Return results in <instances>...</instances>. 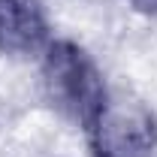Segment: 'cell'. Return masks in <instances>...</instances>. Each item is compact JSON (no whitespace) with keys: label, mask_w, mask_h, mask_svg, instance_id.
Segmentation results:
<instances>
[{"label":"cell","mask_w":157,"mask_h":157,"mask_svg":"<svg viewBox=\"0 0 157 157\" xmlns=\"http://www.w3.org/2000/svg\"><path fill=\"white\" fill-rule=\"evenodd\" d=\"M94 157H151L157 148V121L139 103H106L88 127Z\"/></svg>","instance_id":"7a4b0ae2"},{"label":"cell","mask_w":157,"mask_h":157,"mask_svg":"<svg viewBox=\"0 0 157 157\" xmlns=\"http://www.w3.org/2000/svg\"><path fill=\"white\" fill-rule=\"evenodd\" d=\"M48 45V21L39 0H0V52L33 55Z\"/></svg>","instance_id":"3957f363"},{"label":"cell","mask_w":157,"mask_h":157,"mask_svg":"<svg viewBox=\"0 0 157 157\" xmlns=\"http://www.w3.org/2000/svg\"><path fill=\"white\" fill-rule=\"evenodd\" d=\"M130 3L142 12H157V0H130Z\"/></svg>","instance_id":"277c9868"},{"label":"cell","mask_w":157,"mask_h":157,"mask_svg":"<svg viewBox=\"0 0 157 157\" xmlns=\"http://www.w3.org/2000/svg\"><path fill=\"white\" fill-rule=\"evenodd\" d=\"M42 82H45L48 100L85 130L97 121V115L109 103L103 73L91 60V55L70 39H55L45 45Z\"/></svg>","instance_id":"6da1fadb"}]
</instances>
